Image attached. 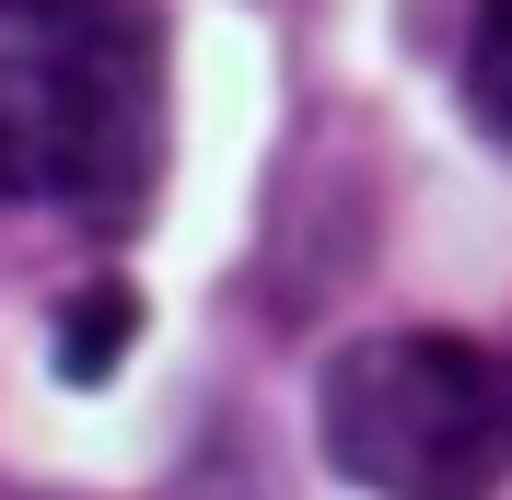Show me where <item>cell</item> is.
<instances>
[{
	"label": "cell",
	"instance_id": "6da1fadb",
	"mask_svg": "<svg viewBox=\"0 0 512 500\" xmlns=\"http://www.w3.org/2000/svg\"><path fill=\"white\" fill-rule=\"evenodd\" d=\"M163 175L152 0H0V210L128 233Z\"/></svg>",
	"mask_w": 512,
	"mask_h": 500
},
{
	"label": "cell",
	"instance_id": "277c9868",
	"mask_svg": "<svg viewBox=\"0 0 512 500\" xmlns=\"http://www.w3.org/2000/svg\"><path fill=\"white\" fill-rule=\"evenodd\" d=\"M466 105L489 140H512V0H466Z\"/></svg>",
	"mask_w": 512,
	"mask_h": 500
},
{
	"label": "cell",
	"instance_id": "3957f363",
	"mask_svg": "<svg viewBox=\"0 0 512 500\" xmlns=\"http://www.w3.org/2000/svg\"><path fill=\"white\" fill-rule=\"evenodd\" d=\"M128 338H140V291H128V280H94L82 303H70V326H59V373L70 384H105Z\"/></svg>",
	"mask_w": 512,
	"mask_h": 500
},
{
	"label": "cell",
	"instance_id": "7a4b0ae2",
	"mask_svg": "<svg viewBox=\"0 0 512 500\" xmlns=\"http://www.w3.org/2000/svg\"><path fill=\"white\" fill-rule=\"evenodd\" d=\"M315 442L373 500H489L512 466V361L454 326L350 338L315 384Z\"/></svg>",
	"mask_w": 512,
	"mask_h": 500
}]
</instances>
